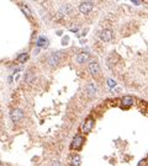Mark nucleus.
<instances>
[{
	"mask_svg": "<svg viewBox=\"0 0 148 166\" xmlns=\"http://www.w3.org/2000/svg\"><path fill=\"white\" fill-rule=\"evenodd\" d=\"M92 7H94V4L90 1H86V3H83L79 5V11L82 14H84V15H88V14L92 10Z\"/></svg>",
	"mask_w": 148,
	"mask_h": 166,
	"instance_id": "5",
	"label": "nucleus"
},
{
	"mask_svg": "<svg viewBox=\"0 0 148 166\" xmlns=\"http://www.w3.org/2000/svg\"><path fill=\"white\" fill-rule=\"evenodd\" d=\"M92 127H94V119L89 117V118H86L85 121L83 122L80 129H82L83 133H85V134H86V133H90V132H91Z\"/></svg>",
	"mask_w": 148,
	"mask_h": 166,
	"instance_id": "3",
	"label": "nucleus"
},
{
	"mask_svg": "<svg viewBox=\"0 0 148 166\" xmlns=\"http://www.w3.org/2000/svg\"><path fill=\"white\" fill-rule=\"evenodd\" d=\"M108 84H109L110 86H115V84H116V82H115L114 80H111V79H110V80L108 81Z\"/></svg>",
	"mask_w": 148,
	"mask_h": 166,
	"instance_id": "18",
	"label": "nucleus"
},
{
	"mask_svg": "<svg viewBox=\"0 0 148 166\" xmlns=\"http://www.w3.org/2000/svg\"><path fill=\"white\" fill-rule=\"evenodd\" d=\"M68 41H69V38H68V37H64V38H63V41H62V44H63V46L68 44Z\"/></svg>",
	"mask_w": 148,
	"mask_h": 166,
	"instance_id": "17",
	"label": "nucleus"
},
{
	"mask_svg": "<svg viewBox=\"0 0 148 166\" xmlns=\"http://www.w3.org/2000/svg\"><path fill=\"white\" fill-rule=\"evenodd\" d=\"M62 57H63V54L61 52H53L48 57V64H49L51 67H56L59 62H61Z\"/></svg>",
	"mask_w": 148,
	"mask_h": 166,
	"instance_id": "2",
	"label": "nucleus"
},
{
	"mask_svg": "<svg viewBox=\"0 0 148 166\" xmlns=\"http://www.w3.org/2000/svg\"><path fill=\"white\" fill-rule=\"evenodd\" d=\"M133 4H136V5H140V0H133Z\"/></svg>",
	"mask_w": 148,
	"mask_h": 166,
	"instance_id": "19",
	"label": "nucleus"
},
{
	"mask_svg": "<svg viewBox=\"0 0 148 166\" xmlns=\"http://www.w3.org/2000/svg\"><path fill=\"white\" fill-rule=\"evenodd\" d=\"M53 166H61V164H59L58 161H54V163H53Z\"/></svg>",
	"mask_w": 148,
	"mask_h": 166,
	"instance_id": "20",
	"label": "nucleus"
},
{
	"mask_svg": "<svg viewBox=\"0 0 148 166\" xmlns=\"http://www.w3.org/2000/svg\"><path fill=\"white\" fill-rule=\"evenodd\" d=\"M88 70H89V73L91 74L92 76H95V75H98V74H99L100 67H99V64L96 62H91L89 64V67H88Z\"/></svg>",
	"mask_w": 148,
	"mask_h": 166,
	"instance_id": "8",
	"label": "nucleus"
},
{
	"mask_svg": "<svg viewBox=\"0 0 148 166\" xmlns=\"http://www.w3.org/2000/svg\"><path fill=\"white\" fill-rule=\"evenodd\" d=\"M147 156H148V155H147Z\"/></svg>",
	"mask_w": 148,
	"mask_h": 166,
	"instance_id": "21",
	"label": "nucleus"
},
{
	"mask_svg": "<svg viewBox=\"0 0 148 166\" xmlns=\"http://www.w3.org/2000/svg\"><path fill=\"white\" fill-rule=\"evenodd\" d=\"M24 116H25L24 111L20 110V108H15L10 112V117H11V119L14 122H20L21 119L24 118Z\"/></svg>",
	"mask_w": 148,
	"mask_h": 166,
	"instance_id": "4",
	"label": "nucleus"
},
{
	"mask_svg": "<svg viewBox=\"0 0 148 166\" xmlns=\"http://www.w3.org/2000/svg\"><path fill=\"white\" fill-rule=\"evenodd\" d=\"M32 80H35V74L32 71H27L25 74V81L26 82H32Z\"/></svg>",
	"mask_w": 148,
	"mask_h": 166,
	"instance_id": "14",
	"label": "nucleus"
},
{
	"mask_svg": "<svg viewBox=\"0 0 148 166\" xmlns=\"http://www.w3.org/2000/svg\"><path fill=\"white\" fill-rule=\"evenodd\" d=\"M99 37H100L101 41H104V42H110V41L114 38V33L111 30H104V31H101Z\"/></svg>",
	"mask_w": 148,
	"mask_h": 166,
	"instance_id": "6",
	"label": "nucleus"
},
{
	"mask_svg": "<svg viewBox=\"0 0 148 166\" xmlns=\"http://www.w3.org/2000/svg\"><path fill=\"white\" fill-rule=\"evenodd\" d=\"M84 137L82 135H75L73 138V140L71 143V149L72 150H79L80 148L83 146V144H84Z\"/></svg>",
	"mask_w": 148,
	"mask_h": 166,
	"instance_id": "1",
	"label": "nucleus"
},
{
	"mask_svg": "<svg viewBox=\"0 0 148 166\" xmlns=\"http://www.w3.org/2000/svg\"><path fill=\"white\" fill-rule=\"evenodd\" d=\"M133 103H135V99H133L132 96H123L121 99V107L122 108H130Z\"/></svg>",
	"mask_w": 148,
	"mask_h": 166,
	"instance_id": "7",
	"label": "nucleus"
},
{
	"mask_svg": "<svg viewBox=\"0 0 148 166\" xmlns=\"http://www.w3.org/2000/svg\"><path fill=\"white\" fill-rule=\"evenodd\" d=\"M72 10H73V7L69 5V4H66V5H63V6L61 7V12H62V14H69Z\"/></svg>",
	"mask_w": 148,
	"mask_h": 166,
	"instance_id": "16",
	"label": "nucleus"
},
{
	"mask_svg": "<svg viewBox=\"0 0 148 166\" xmlns=\"http://www.w3.org/2000/svg\"><path fill=\"white\" fill-rule=\"evenodd\" d=\"M71 164H72V166H80L79 155H72L71 156Z\"/></svg>",
	"mask_w": 148,
	"mask_h": 166,
	"instance_id": "11",
	"label": "nucleus"
},
{
	"mask_svg": "<svg viewBox=\"0 0 148 166\" xmlns=\"http://www.w3.org/2000/svg\"><path fill=\"white\" fill-rule=\"evenodd\" d=\"M86 92H88V95H89L90 97L95 95V86H94V84H88V86H86Z\"/></svg>",
	"mask_w": 148,
	"mask_h": 166,
	"instance_id": "12",
	"label": "nucleus"
},
{
	"mask_svg": "<svg viewBox=\"0 0 148 166\" xmlns=\"http://www.w3.org/2000/svg\"><path fill=\"white\" fill-rule=\"evenodd\" d=\"M20 7H21V10H22V12L25 14V15L27 16V17H32V14H31V11H30V9H29V6H26V5H20Z\"/></svg>",
	"mask_w": 148,
	"mask_h": 166,
	"instance_id": "15",
	"label": "nucleus"
},
{
	"mask_svg": "<svg viewBox=\"0 0 148 166\" xmlns=\"http://www.w3.org/2000/svg\"><path fill=\"white\" fill-rule=\"evenodd\" d=\"M37 47H42V48H46L48 46V39L46 38V37H40L38 39H37Z\"/></svg>",
	"mask_w": 148,
	"mask_h": 166,
	"instance_id": "10",
	"label": "nucleus"
},
{
	"mask_svg": "<svg viewBox=\"0 0 148 166\" xmlns=\"http://www.w3.org/2000/svg\"><path fill=\"white\" fill-rule=\"evenodd\" d=\"M27 59H29V54L27 53H21L17 55V62L18 63H25Z\"/></svg>",
	"mask_w": 148,
	"mask_h": 166,
	"instance_id": "13",
	"label": "nucleus"
},
{
	"mask_svg": "<svg viewBox=\"0 0 148 166\" xmlns=\"http://www.w3.org/2000/svg\"><path fill=\"white\" fill-rule=\"evenodd\" d=\"M89 58H90V54L88 53V52H82L77 55V63H85L86 61H89Z\"/></svg>",
	"mask_w": 148,
	"mask_h": 166,
	"instance_id": "9",
	"label": "nucleus"
}]
</instances>
